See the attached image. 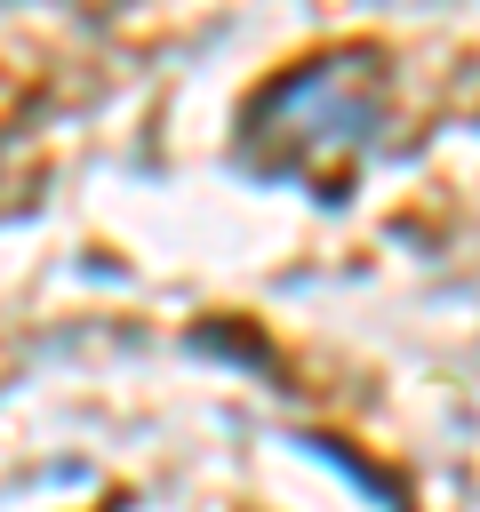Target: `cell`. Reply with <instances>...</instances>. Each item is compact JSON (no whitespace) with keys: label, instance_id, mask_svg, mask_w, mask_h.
<instances>
[{"label":"cell","instance_id":"cell-1","mask_svg":"<svg viewBox=\"0 0 480 512\" xmlns=\"http://www.w3.org/2000/svg\"><path fill=\"white\" fill-rule=\"evenodd\" d=\"M392 104L400 72L384 40H320L240 96L232 168L256 184H296L312 208H352L384 152Z\"/></svg>","mask_w":480,"mask_h":512},{"label":"cell","instance_id":"cell-3","mask_svg":"<svg viewBox=\"0 0 480 512\" xmlns=\"http://www.w3.org/2000/svg\"><path fill=\"white\" fill-rule=\"evenodd\" d=\"M104 512H128V504H104Z\"/></svg>","mask_w":480,"mask_h":512},{"label":"cell","instance_id":"cell-2","mask_svg":"<svg viewBox=\"0 0 480 512\" xmlns=\"http://www.w3.org/2000/svg\"><path fill=\"white\" fill-rule=\"evenodd\" d=\"M56 144H48V104L40 96H0V224L32 216L48 200Z\"/></svg>","mask_w":480,"mask_h":512}]
</instances>
